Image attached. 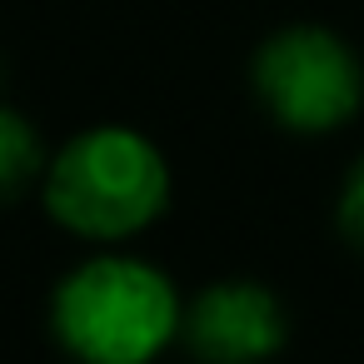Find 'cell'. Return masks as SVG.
I'll use <instances>...</instances> for the list:
<instances>
[{"label":"cell","mask_w":364,"mask_h":364,"mask_svg":"<svg viewBox=\"0 0 364 364\" xmlns=\"http://www.w3.org/2000/svg\"><path fill=\"white\" fill-rule=\"evenodd\" d=\"M339 225H344V235L364 250V160L349 170V180H344V195H339Z\"/></svg>","instance_id":"cell-6"},{"label":"cell","mask_w":364,"mask_h":364,"mask_svg":"<svg viewBox=\"0 0 364 364\" xmlns=\"http://www.w3.org/2000/svg\"><path fill=\"white\" fill-rule=\"evenodd\" d=\"M259 105L294 135H329L354 120L364 100V70L354 50L324 26H289L255 55Z\"/></svg>","instance_id":"cell-3"},{"label":"cell","mask_w":364,"mask_h":364,"mask_svg":"<svg viewBox=\"0 0 364 364\" xmlns=\"http://www.w3.org/2000/svg\"><path fill=\"white\" fill-rule=\"evenodd\" d=\"M50 329L80 364H150L185 329V314L165 269L95 255L55 284Z\"/></svg>","instance_id":"cell-1"},{"label":"cell","mask_w":364,"mask_h":364,"mask_svg":"<svg viewBox=\"0 0 364 364\" xmlns=\"http://www.w3.org/2000/svg\"><path fill=\"white\" fill-rule=\"evenodd\" d=\"M41 170H46V150H41L36 125L21 110L0 105V200L21 195Z\"/></svg>","instance_id":"cell-5"},{"label":"cell","mask_w":364,"mask_h":364,"mask_svg":"<svg viewBox=\"0 0 364 364\" xmlns=\"http://www.w3.org/2000/svg\"><path fill=\"white\" fill-rule=\"evenodd\" d=\"M170 165L130 125H90L46 165V210L80 240H125L165 215Z\"/></svg>","instance_id":"cell-2"},{"label":"cell","mask_w":364,"mask_h":364,"mask_svg":"<svg viewBox=\"0 0 364 364\" xmlns=\"http://www.w3.org/2000/svg\"><path fill=\"white\" fill-rule=\"evenodd\" d=\"M284 334V304L259 279H220L185 309V344L205 364H264Z\"/></svg>","instance_id":"cell-4"}]
</instances>
